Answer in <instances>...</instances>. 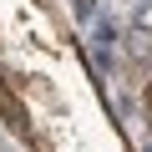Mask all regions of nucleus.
I'll return each instance as SVG.
<instances>
[{
    "instance_id": "f257e3e1",
    "label": "nucleus",
    "mask_w": 152,
    "mask_h": 152,
    "mask_svg": "<svg viewBox=\"0 0 152 152\" xmlns=\"http://www.w3.org/2000/svg\"><path fill=\"white\" fill-rule=\"evenodd\" d=\"M117 41H122V26H117V20H96V41H91L96 71H112V66H117Z\"/></svg>"
},
{
    "instance_id": "f03ea898",
    "label": "nucleus",
    "mask_w": 152,
    "mask_h": 152,
    "mask_svg": "<svg viewBox=\"0 0 152 152\" xmlns=\"http://www.w3.org/2000/svg\"><path fill=\"white\" fill-rule=\"evenodd\" d=\"M127 51H132L137 61H147V56H152V31H142V26H132V31H127Z\"/></svg>"
},
{
    "instance_id": "7ed1b4c3",
    "label": "nucleus",
    "mask_w": 152,
    "mask_h": 152,
    "mask_svg": "<svg viewBox=\"0 0 152 152\" xmlns=\"http://www.w3.org/2000/svg\"><path fill=\"white\" fill-rule=\"evenodd\" d=\"M71 10L81 15V20H91V15H96V0H71Z\"/></svg>"
},
{
    "instance_id": "20e7f679",
    "label": "nucleus",
    "mask_w": 152,
    "mask_h": 152,
    "mask_svg": "<svg viewBox=\"0 0 152 152\" xmlns=\"http://www.w3.org/2000/svg\"><path fill=\"white\" fill-rule=\"evenodd\" d=\"M147 5H152V0H147Z\"/></svg>"
}]
</instances>
